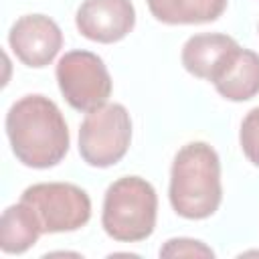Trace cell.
Instances as JSON below:
<instances>
[{
  "mask_svg": "<svg viewBox=\"0 0 259 259\" xmlns=\"http://www.w3.org/2000/svg\"><path fill=\"white\" fill-rule=\"evenodd\" d=\"M6 136L18 162L28 168L57 166L69 152V127L57 103L45 95H24L6 113Z\"/></svg>",
  "mask_w": 259,
  "mask_h": 259,
  "instance_id": "6da1fadb",
  "label": "cell"
},
{
  "mask_svg": "<svg viewBox=\"0 0 259 259\" xmlns=\"http://www.w3.org/2000/svg\"><path fill=\"white\" fill-rule=\"evenodd\" d=\"M160 257H214V253L202 241L178 237L166 241V245L160 249Z\"/></svg>",
  "mask_w": 259,
  "mask_h": 259,
  "instance_id": "5bb4252c",
  "label": "cell"
},
{
  "mask_svg": "<svg viewBox=\"0 0 259 259\" xmlns=\"http://www.w3.org/2000/svg\"><path fill=\"white\" fill-rule=\"evenodd\" d=\"M170 204L176 214L200 221L217 212L223 200L221 160L206 142L182 146L170 168Z\"/></svg>",
  "mask_w": 259,
  "mask_h": 259,
  "instance_id": "7a4b0ae2",
  "label": "cell"
},
{
  "mask_svg": "<svg viewBox=\"0 0 259 259\" xmlns=\"http://www.w3.org/2000/svg\"><path fill=\"white\" fill-rule=\"evenodd\" d=\"M77 30L101 45L125 38L136 24L132 0H83L75 14Z\"/></svg>",
  "mask_w": 259,
  "mask_h": 259,
  "instance_id": "ba28073f",
  "label": "cell"
},
{
  "mask_svg": "<svg viewBox=\"0 0 259 259\" xmlns=\"http://www.w3.org/2000/svg\"><path fill=\"white\" fill-rule=\"evenodd\" d=\"M152 16L164 24H204L217 20L227 0H146Z\"/></svg>",
  "mask_w": 259,
  "mask_h": 259,
  "instance_id": "7c38bea8",
  "label": "cell"
},
{
  "mask_svg": "<svg viewBox=\"0 0 259 259\" xmlns=\"http://www.w3.org/2000/svg\"><path fill=\"white\" fill-rule=\"evenodd\" d=\"M57 83L65 101L83 113L103 107L111 95V75L91 51H69L57 63Z\"/></svg>",
  "mask_w": 259,
  "mask_h": 259,
  "instance_id": "8992f818",
  "label": "cell"
},
{
  "mask_svg": "<svg viewBox=\"0 0 259 259\" xmlns=\"http://www.w3.org/2000/svg\"><path fill=\"white\" fill-rule=\"evenodd\" d=\"M8 45L20 63L42 69L51 65L61 51L63 32L59 24L45 14H24L12 24Z\"/></svg>",
  "mask_w": 259,
  "mask_h": 259,
  "instance_id": "52a82bcc",
  "label": "cell"
},
{
  "mask_svg": "<svg viewBox=\"0 0 259 259\" xmlns=\"http://www.w3.org/2000/svg\"><path fill=\"white\" fill-rule=\"evenodd\" d=\"M158 196L140 176H123L109 184L103 198V231L119 243H138L154 233Z\"/></svg>",
  "mask_w": 259,
  "mask_h": 259,
  "instance_id": "3957f363",
  "label": "cell"
},
{
  "mask_svg": "<svg viewBox=\"0 0 259 259\" xmlns=\"http://www.w3.org/2000/svg\"><path fill=\"white\" fill-rule=\"evenodd\" d=\"M42 235L34 210L26 202H16L2 212L0 221V249L8 255L28 251Z\"/></svg>",
  "mask_w": 259,
  "mask_h": 259,
  "instance_id": "8fae6325",
  "label": "cell"
},
{
  "mask_svg": "<svg viewBox=\"0 0 259 259\" xmlns=\"http://www.w3.org/2000/svg\"><path fill=\"white\" fill-rule=\"evenodd\" d=\"M132 142V117L121 103H105L87 113L79 127V154L93 168L117 164Z\"/></svg>",
  "mask_w": 259,
  "mask_h": 259,
  "instance_id": "277c9868",
  "label": "cell"
},
{
  "mask_svg": "<svg viewBox=\"0 0 259 259\" xmlns=\"http://www.w3.org/2000/svg\"><path fill=\"white\" fill-rule=\"evenodd\" d=\"M214 89L229 101H247L259 93V55L239 47L212 79Z\"/></svg>",
  "mask_w": 259,
  "mask_h": 259,
  "instance_id": "30bf717a",
  "label": "cell"
},
{
  "mask_svg": "<svg viewBox=\"0 0 259 259\" xmlns=\"http://www.w3.org/2000/svg\"><path fill=\"white\" fill-rule=\"evenodd\" d=\"M20 200L34 210L42 233H71L91 219L89 194L71 182L32 184L22 192Z\"/></svg>",
  "mask_w": 259,
  "mask_h": 259,
  "instance_id": "5b68a950",
  "label": "cell"
},
{
  "mask_svg": "<svg viewBox=\"0 0 259 259\" xmlns=\"http://www.w3.org/2000/svg\"><path fill=\"white\" fill-rule=\"evenodd\" d=\"M239 144L247 160L259 168V107L251 109L243 117L239 130Z\"/></svg>",
  "mask_w": 259,
  "mask_h": 259,
  "instance_id": "4fadbf2b",
  "label": "cell"
},
{
  "mask_svg": "<svg viewBox=\"0 0 259 259\" xmlns=\"http://www.w3.org/2000/svg\"><path fill=\"white\" fill-rule=\"evenodd\" d=\"M239 49V42L221 32H202L190 36L182 47V65L184 69L212 83L217 73L223 69L227 59Z\"/></svg>",
  "mask_w": 259,
  "mask_h": 259,
  "instance_id": "9c48e42d",
  "label": "cell"
}]
</instances>
